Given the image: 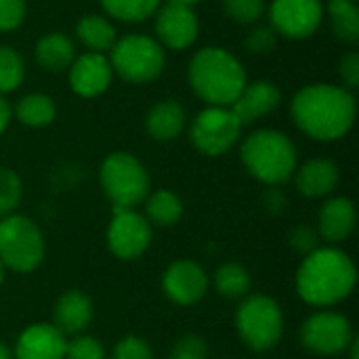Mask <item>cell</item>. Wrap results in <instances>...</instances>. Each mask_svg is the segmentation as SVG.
I'll return each instance as SVG.
<instances>
[{
	"label": "cell",
	"mask_w": 359,
	"mask_h": 359,
	"mask_svg": "<svg viewBox=\"0 0 359 359\" xmlns=\"http://www.w3.org/2000/svg\"><path fill=\"white\" fill-rule=\"evenodd\" d=\"M358 223L355 204L349 198H330L318 215V233L328 242H343L347 240Z\"/></svg>",
	"instance_id": "ffe728a7"
},
{
	"label": "cell",
	"mask_w": 359,
	"mask_h": 359,
	"mask_svg": "<svg viewBox=\"0 0 359 359\" xmlns=\"http://www.w3.org/2000/svg\"><path fill=\"white\" fill-rule=\"evenodd\" d=\"M349 358L351 359H359V341L358 339H353L351 343H349Z\"/></svg>",
	"instance_id": "60d3db41"
},
{
	"label": "cell",
	"mask_w": 359,
	"mask_h": 359,
	"mask_svg": "<svg viewBox=\"0 0 359 359\" xmlns=\"http://www.w3.org/2000/svg\"><path fill=\"white\" fill-rule=\"evenodd\" d=\"M242 162L255 179L276 187L294 175L297 147L284 133L263 128L244 139Z\"/></svg>",
	"instance_id": "277c9868"
},
{
	"label": "cell",
	"mask_w": 359,
	"mask_h": 359,
	"mask_svg": "<svg viewBox=\"0 0 359 359\" xmlns=\"http://www.w3.org/2000/svg\"><path fill=\"white\" fill-rule=\"evenodd\" d=\"M299 130L316 141H337L355 122V99L351 90L334 84H311L301 88L290 105Z\"/></svg>",
	"instance_id": "6da1fadb"
},
{
	"label": "cell",
	"mask_w": 359,
	"mask_h": 359,
	"mask_svg": "<svg viewBox=\"0 0 359 359\" xmlns=\"http://www.w3.org/2000/svg\"><path fill=\"white\" fill-rule=\"evenodd\" d=\"M111 359H154V353L145 339L130 334L116 343Z\"/></svg>",
	"instance_id": "d6a6232c"
},
{
	"label": "cell",
	"mask_w": 359,
	"mask_h": 359,
	"mask_svg": "<svg viewBox=\"0 0 359 359\" xmlns=\"http://www.w3.org/2000/svg\"><path fill=\"white\" fill-rule=\"evenodd\" d=\"M0 359H13L11 351H8V347H6L4 343H0Z\"/></svg>",
	"instance_id": "7bdbcfd3"
},
{
	"label": "cell",
	"mask_w": 359,
	"mask_h": 359,
	"mask_svg": "<svg viewBox=\"0 0 359 359\" xmlns=\"http://www.w3.org/2000/svg\"><path fill=\"white\" fill-rule=\"evenodd\" d=\"M23 194L21 179L15 170L0 166V219L13 215V210L19 206Z\"/></svg>",
	"instance_id": "f546056e"
},
{
	"label": "cell",
	"mask_w": 359,
	"mask_h": 359,
	"mask_svg": "<svg viewBox=\"0 0 359 359\" xmlns=\"http://www.w3.org/2000/svg\"><path fill=\"white\" fill-rule=\"evenodd\" d=\"M76 34L88 53H105L116 44V29L101 15H84L76 25Z\"/></svg>",
	"instance_id": "cb8c5ba5"
},
{
	"label": "cell",
	"mask_w": 359,
	"mask_h": 359,
	"mask_svg": "<svg viewBox=\"0 0 359 359\" xmlns=\"http://www.w3.org/2000/svg\"><path fill=\"white\" fill-rule=\"evenodd\" d=\"M65 359H105V349L95 337H76L67 341Z\"/></svg>",
	"instance_id": "1f68e13d"
},
{
	"label": "cell",
	"mask_w": 359,
	"mask_h": 359,
	"mask_svg": "<svg viewBox=\"0 0 359 359\" xmlns=\"http://www.w3.org/2000/svg\"><path fill=\"white\" fill-rule=\"evenodd\" d=\"M8 122H11V107H8L6 99L0 97V135L6 130Z\"/></svg>",
	"instance_id": "ab89813d"
},
{
	"label": "cell",
	"mask_w": 359,
	"mask_h": 359,
	"mask_svg": "<svg viewBox=\"0 0 359 359\" xmlns=\"http://www.w3.org/2000/svg\"><path fill=\"white\" fill-rule=\"evenodd\" d=\"M151 244V225L135 208H114L107 227V246L120 261L139 259Z\"/></svg>",
	"instance_id": "8fae6325"
},
{
	"label": "cell",
	"mask_w": 359,
	"mask_h": 359,
	"mask_svg": "<svg viewBox=\"0 0 359 359\" xmlns=\"http://www.w3.org/2000/svg\"><path fill=\"white\" fill-rule=\"evenodd\" d=\"M208 276L204 267L191 259H179L168 265L162 276L164 294L177 305H196L208 292Z\"/></svg>",
	"instance_id": "4fadbf2b"
},
{
	"label": "cell",
	"mask_w": 359,
	"mask_h": 359,
	"mask_svg": "<svg viewBox=\"0 0 359 359\" xmlns=\"http://www.w3.org/2000/svg\"><path fill=\"white\" fill-rule=\"evenodd\" d=\"M65 334L53 324L27 326L15 345V359H65Z\"/></svg>",
	"instance_id": "e0dca14e"
},
{
	"label": "cell",
	"mask_w": 359,
	"mask_h": 359,
	"mask_svg": "<svg viewBox=\"0 0 359 359\" xmlns=\"http://www.w3.org/2000/svg\"><path fill=\"white\" fill-rule=\"evenodd\" d=\"M164 48L158 40L130 34L111 46V69L130 84H147L164 72Z\"/></svg>",
	"instance_id": "ba28073f"
},
{
	"label": "cell",
	"mask_w": 359,
	"mask_h": 359,
	"mask_svg": "<svg viewBox=\"0 0 359 359\" xmlns=\"http://www.w3.org/2000/svg\"><path fill=\"white\" fill-rule=\"evenodd\" d=\"M269 19L276 34L294 40L309 38L324 19V4L322 0H273Z\"/></svg>",
	"instance_id": "7c38bea8"
},
{
	"label": "cell",
	"mask_w": 359,
	"mask_h": 359,
	"mask_svg": "<svg viewBox=\"0 0 359 359\" xmlns=\"http://www.w3.org/2000/svg\"><path fill=\"white\" fill-rule=\"evenodd\" d=\"M225 13L238 23H257L265 13V0H223Z\"/></svg>",
	"instance_id": "4dcf8cb0"
},
{
	"label": "cell",
	"mask_w": 359,
	"mask_h": 359,
	"mask_svg": "<svg viewBox=\"0 0 359 359\" xmlns=\"http://www.w3.org/2000/svg\"><path fill=\"white\" fill-rule=\"evenodd\" d=\"M339 76L345 82V88H355L359 84V55L358 53H347L339 61Z\"/></svg>",
	"instance_id": "74e56055"
},
{
	"label": "cell",
	"mask_w": 359,
	"mask_h": 359,
	"mask_svg": "<svg viewBox=\"0 0 359 359\" xmlns=\"http://www.w3.org/2000/svg\"><path fill=\"white\" fill-rule=\"evenodd\" d=\"M185 109L181 103L172 101V99H164V101H158L149 111H147V118H145V128H147V135L156 141H172L177 139L183 128H185Z\"/></svg>",
	"instance_id": "44dd1931"
},
{
	"label": "cell",
	"mask_w": 359,
	"mask_h": 359,
	"mask_svg": "<svg viewBox=\"0 0 359 359\" xmlns=\"http://www.w3.org/2000/svg\"><path fill=\"white\" fill-rule=\"evenodd\" d=\"M358 0H328V15L334 36L345 44H355L359 40Z\"/></svg>",
	"instance_id": "d4e9b609"
},
{
	"label": "cell",
	"mask_w": 359,
	"mask_h": 359,
	"mask_svg": "<svg viewBox=\"0 0 359 359\" xmlns=\"http://www.w3.org/2000/svg\"><path fill=\"white\" fill-rule=\"evenodd\" d=\"M353 339L351 322L337 311H318L301 326V343L316 355H339Z\"/></svg>",
	"instance_id": "30bf717a"
},
{
	"label": "cell",
	"mask_w": 359,
	"mask_h": 359,
	"mask_svg": "<svg viewBox=\"0 0 359 359\" xmlns=\"http://www.w3.org/2000/svg\"><path fill=\"white\" fill-rule=\"evenodd\" d=\"M355 282V263L339 248L313 250L303 259L297 271V292L313 307H330L349 299Z\"/></svg>",
	"instance_id": "7a4b0ae2"
},
{
	"label": "cell",
	"mask_w": 359,
	"mask_h": 359,
	"mask_svg": "<svg viewBox=\"0 0 359 359\" xmlns=\"http://www.w3.org/2000/svg\"><path fill=\"white\" fill-rule=\"evenodd\" d=\"M95 309L90 297L82 290L63 292L53 309V326L63 334H80L93 322Z\"/></svg>",
	"instance_id": "ac0fdd59"
},
{
	"label": "cell",
	"mask_w": 359,
	"mask_h": 359,
	"mask_svg": "<svg viewBox=\"0 0 359 359\" xmlns=\"http://www.w3.org/2000/svg\"><path fill=\"white\" fill-rule=\"evenodd\" d=\"M101 6L114 19L137 23L151 17L158 11L160 0H101Z\"/></svg>",
	"instance_id": "83f0119b"
},
{
	"label": "cell",
	"mask_w": 359,
	"mask_h": 359,
	"mask_svg": "<svg viewBox=\"0 0 359 359\" xmlns=\"http://www.w3.org/2000/svg\"><path fill=\"white\" fill-rule=\"evenodd\" d=\"M2 282H4V265L0 263V286H2Z\"/></svg>",
	"instance_id": "ee69618b"
},
{
	"label": "cell",
	"mask_w": 359,
	"mask_h": 359,
	"mask_svg": "<svg viewBox=\"0 0 359 359\" xmlns=\"http://www.w3.org/2000/svg\"><path fill=\"white\" fill-rule=\"evenodd\" d=\"M34 57H36V61L44 69H48V72H63V69H67L74 63V57H76L74 42L65 34H61V32L46 34V36H42L36 42Z\"/></svg>",
	"instance_id": "7402d4cb"
},
{
	"label": "cell",
	"mask_w": 359,
	"mask_h": 359,
	"mask_svg": "<svg viewBox=\"0 0 359 359\" xmlns=\"http://www.w3.org/2000/svg\"><path fill=\"white\" fill-rule=\"evenodd\" d=\"M189 84L194 93L215 107H229L246 86L242 63L225 48H200L189 63Z\"/></svg>",
	"instance_id": "3957f363"
},
{
	"label": "cell",
	"mask_w": 359,
	"mask_h": 359,
	"mask_svg": "<svg viewBox=\"0 0 359 359\" xmlns=\"http://www.w3.org/2000/svg\"><path fill=\"white\" fill-rule=\"evenodd\" d=\"M198 17L194 8L189 6H179V4H168L162 6L156 15V34L160 44L172 48V50H183L191 46L198 38Z\"/></svg>",
	"instance_id": "5bb4252c"
},
{
	"label": "cell",
	"mask_w": 359,
	"mask_h": 359,
	"mask_svg": "<svg viewBox=\"0 0 359 359\" xmlns=\"http://www.w3.org/2000/svg\"><path fill=\"white\" fill-rule=\"evenodd\" d=\"M44 259V236L23 215H8L0 221V263L17 273L34 271Z\"/></svg>",
	"instance_id": "52a82bcc"
},
{
	"label": "cell",
	"mask_w": 359,
	"mask_h": 359,
	"mask_svg": "<svg viewBox=\"0 0 359 359\" xmlns=\"http://www.w3.org/2000/svg\"><path fill=\"white\" fill-rule=\"evenodd\" d=\"M250 273L240 263H223L215 271V288L225 299H244L250 290Z\"/></svg>",
	"instance_id": "4316f807"
},
{
	"label": "cell",
	"mask_w": 359,
	"mask_h": 359,
	"mask_svg": "<svg viewBox=\"0 0 359 359\" xmlns=\"http://www.w3.org/2000/svg\"><path fill=\"white\" fill-rule=\"evenodd\" d=\"M55 103L48 95L42 93H29L25 95L17 107H15V116L21 124L29 126V128H42L48 126L55 120Z\"/></svg>",
	"instance_id": "484cf974"
},
{
	"label": "cell",
	"mask_w": 359,
	"mask_h": 359,
	"mask_svg": "<svg viewBox=\"0 0 359 359\" xmlns=\"http://www.w3.org/2000/svg\"><path fill=\"white\" fill-rule=\"evenodd\" d=\"M240 133L242 124L231 111V107L208 105L196 116L189 139L200 154L215 158L227 154L238 143Z\"/></svg>",
	"instance_id": "9c48e42d"
},
{
	"label": "cell",
	"mask_w": 359,
	"mask_h": 359,
	"mask_svg": "<svg viewBox=\"0 0 359 359\" xmlns=\"http://www.w3.org/2000/svg\"><path fill=\"white\" fill-rule=\"evenodd\" d=\"M278 34L271 25H257L246 36V48L255 55H267L276 48Z\"/></svg>",
	"instance_id": "e575fe53"
},
{
	"label": "cell",
	"mask_w": 359,
	"mask_h": 359,
	"mask_svg": "<svg viewBox=\"0 0 359 359\" xmlns=\"http://www.w3.org/2000/svg\"><path fill=\"white\" fill-rule=\"evenodd\" d=\"M99 181L114 208H135L149 196V175L145 166L126 151L109 154L103 160Z\"/></svg>",
	"instance_id": "5b68a950"
},
{
	"label": "cell",
	"mask_w": 359,
	"mask_h": 359,
	"mask_svg": "<svg viewBox=\"0 0 359 359\" xmlns=\"http://www.w3.org/2000/svg\"><path fill=\"white\" fill-rule=\"evenodd\" d=\"M168 4H179V6H189L194 8V4H198L200 0H166Z\"/></svg>",
	"instance_id": "b9f144b4"
},
{
	"label": "cell",
	"mask_w": 359,
	"mask_h": 359,
	"mask_svg": "<svg viewBox=\"0 0 359 359\" xmlns=\"http://www.w3.org/2000/svg\"><path fill=\"white\" fill-rule=\"evenodd\" d=\"M263 206L271 212V215H280L286 208V196L280 189H267V194L263 196Z\"/></svg>",
	"instance_id": "f35d334b"
},
{
	"label": "cell",
	"mask_w": 359,
	"mask_h": 359,
	"mask_svg": "<svg viewBox=\"0 0 359 359\" xmlns=\"http://www.w3.org/2000/svg\"><path fill=\"white\" fill-rule=\"evenodd\" d=\"M111 65L103 53H86L69 65V86L80 97H99L111 84Z\"/></svg>",
	"instance_id": "9a60e30c"
},
{
	"label": "cell",
	"mask_w": 359,
	"mask_h": 359,
	"mask_svg": "<svg viewBox=\"0 0 359 359\" xmlns=\"http://www.w3.org/2000/svg\"><path fill=\"white\" fill-rule=\"evenodd\" d=\"M206 355H208L206 341L198 334H185L175 343L168 359H206Z\"/></svg>",
	"instance_id": "836d02e7"
},
{
	"label": "cell",
	"mask_w": 359,
	"mask_h": 359,
	"mask_svg": "<svg viewBox=\"0 0 359 359\" xmlns=\"http://www.w3.org/2000/svg\"><path fill=\"white\" fill-rule=\"evenodd\" d=\"M25 19V0H0V32L17 29Z\"/></svg>",
	"instance_id": "d590c367"
},
{
	"label": "cell",
	"mask_w": 359,
	"mask_h": 359,
	"mask_svg": "<svg viewBox=\"0 0 359 359\" xmlns=\"http://www.w3.org/2000/svg\"><path fill=\"white\" fill-rule=\"evenodd\" d=\"M318 244H320V233L309 225H299L290 231V246L303 257L318 250Z\"/></svg>",
	"instance_id": "8d00e7d4"
},
{
	"label": "cell",
	"mask_w": 359,
	"mask_h": 359,
	"mask_svg": "<svg viewBox=\"0 0 359 359\" xmlns=\"http://www.w3.org/2000/svg\"><path fill=\"white\" fill-rule=\"evenodd\" d=\"M236 328L242 343L252 351L273 349L284 334L282 307L267 294H252L242 301L236 313Z\"/></svg>",
	"instance_id": "8992f818"
},
{
	"label": "cell",
	"mask_w": 359,
	"mask_h": 359,
	"mask_svg": "<svg viewBox=\"0 0 359 359\" xmlns=\"http://www.w3.org/2000/svg\"><path fill=\"white\" fill-rule=\"evenodd\" d=\"M280 101H282V93L276 84H271L269 80H257L252 84L246 82V86L229 107L240 120V124L246 126L276 111Z\"/></svg>",
	"instance_id": "2e32d148"
},
{
	"label": "cell",
	"mask_w": 359,
	"mask_h": 359,
	"mask_svg": "<svg viewBox=\"0 0 359 359\" xmlns=\"http://www.w3.org/2000/svg\"><path fill=\"white\" fill-rule=\"evenodd\" d=\"M145 212L149 225L156 227H172L183 217V202L170 189H158L145 198Z\"/></svg>",
	"instance_id": "603a6c76"
},
{
	"label": "cell",
	"mask_w": 359,
	"mask_h": 359,
	"mask_svg": "<svg viewBox=\"0 0 359 359\" xmlns=\"http://www.w3.org/2000/svg\"><path fill=\"white\" fill-rule=\"evenodd\" d=\"M341 179L337 162L328 158L307 160L299 170H294V183L301 196L305 198H326L330 196Z\"/></svg>",
	"instance_id": "d6986e66"
},
{
	"label": "cell",
	"mask_w": 359,
	"mask_h": 359,
	"mask_svg": "<svg viewBox=\"0 0 359 359\" xmlns=\"http://www.w3.org/2000/svg\"><path fill=\"white\" fill-rule=\"evenodd\" d=\"M23 76H25L23 57L11 46H0V97L13 93L23 82Z\"/></svg>",
	"instance_id": "f1b7e54d"
}]
</instances>
